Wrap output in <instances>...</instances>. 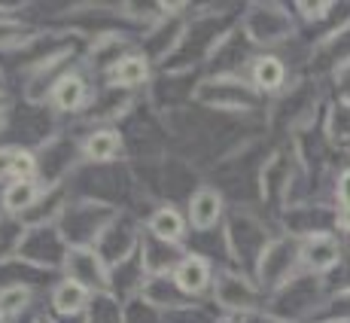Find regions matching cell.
Returning a JSON list of instances; mask_svg holds the SVG:
<instances>
[{"label": "cell", "mask_w": 350, "mask_h": 323, "mask_svg": "<svg viewBox=\"0 0 350 323\" xmlns=\"http://www.w3.org/2000/svg\"><path fill=\"white\" fill-rule=\"evenodd\" d=\"M119 214L113 205H104V201H95V198H83L64 211L58 235H62V241L67 244V250H70V247H95L98 238L104 235V229Z\"/></svg>", "instance_id": "obj_1"}, {"label": "cell", "mask_w": 350, "mask_h": 323, "mask_svg": "<svg viewBox=\"0 0 350 323\" xmlns=\"http://www.w3.org/2000/svg\"><path fill=\"white\" fill-rule=\"evenodd\" d=\"M64 272H67V281L73 284L85 287V290H95V293H107L110 290V268L107 262L100 259V253L95 247H70L64 257Z\"/></svg>", "instance_id": "obj_2"}, {"label": "cell", "mask_w": 350, "mask_h": 323, "mask_svg": "<svg viewBox=\"0 0 350 323\" xmlns=\"http://www.w3.org/2000/svg\"><path fill=\"white\" fill-rule=\"evenodd\" d=\"M137 247V229H134L128 220H113L110 226L104 229V235L98 238V244H95V250L100 253V259L107 262V268H116V266H122V262L131 257V250Z\"/></svg>", "instance_id": "obj_3"}, {"label": "cell", "mask_w": 350, "mask_h": 323, "mask_svg": "<svg viewBox=\"0 0 350 323\" xmlns=\"http://www.w3.org/2000/svg\"><path fill=\"white\" fill-rule=\"evenodd\" d=\"M250 98H253V89L232 83V79H204L195 89V101L211 107H244L241 101H250Z\"/></svg>", "instance_id": "obj_4"}, {"label": "cell", "mask_w": 350, "mask_h": 323, "mask_svg": "<svg viewBox=\"0 0 350 323\" xmlns=\"http://www.w3.org/2000/svg\"><path fill=\"white\" fill-rule=\"evenodd\" d=\"M171 278L177 281V287L186 296H198V293L207 290V284H211V262L204 257H198V253H189V257H183L177 266H174Z\"/></svg>", "instance_id": "obj_5"}, {"label": "cell", "mask_w": 350, "mask_h": 323, "mask_svg": "<svg viewBox=\"0 0 350 323\" xmlns=\"http://www.w3.org/2000/svg\"><path fill=\"white\" fill-rule=\"evenodd\" d=\"M144 299L150 302V305L167 308V311H183V308H189L186 293L180 290L177 281L167 278V274H152V278L144 281Z\"/></svg>", "instance_id": "obj_6"}, {"label": "cell", "mask_w": 350, "mask_h": 323, "mask_svg": "<svg viewBox=\"0 0 350 323\" xmlns=\"http://www.w3.org/2000/svg\"><path fill=\"white\" fill-rule=\"evenodd\" d=\"M52 107L62 113H77L85 107V98H89V86H85L83 73H70L67 70L62 79H58V86L52 89Z\"/></svg>", "instance_id": "obj_7"}, {"label": "cell", "mask_w": 350, "mask_h": 323, "mask_svg": "<svg viewBox=\"0 0 350 323\" xmlns=\"http://www.w3.org/2000/svg\"><path fill=\"white\" fill-rule=\"evenodd\" d=\"M219 214H223V198H219L217 190L201 186L198 192H192V198H189V223H192V229L207 232V229L217 226Z\"/></svg>", "instance_id": "obj_8"}, {"label": "cell", "mask_w": 350, "mask_h": 323, "mask_svg": "<svg viewBox=\"0 0 350 323\" xmlns=\"http://www.w3.org/2000/svg\"><path fill=\"white\" fill-rule=\"evenodd\" d=\"M37 159L22 146H3L0 150V180H33L37 177Z\"/></svg>", "instance_id": "obj_9"}, {"label": "cell", "mask_w": 350, "mask_h": 323, "mask_svg": "<svg viewBox=\"0 0 350 323\" xmlns=\"http://www.w3.org/2000/svg\"><path fill=\"white\" fill-rule=\"evenodd\" d=\"M183 25L177 22V18H171V22H165V25H159V28H152L150 34H146V40H144V46H146V52L144 55L146 58H165V55H171L174 49H177L180 43H183V37H186V31H180Z\"/></svg>", "instance_id": "obj_10"}, {"label": "cell", "mask_w": 350, "mask_h": 323, "mask_svg": "<svg viewBox=\"0 0 350 323\" xmlns=\"http://www.w3.org/2000/svg\"><path fill=\"white\" fill-rule=\"evenodd\" d=\"M150 79V58L144 52H131V55H122V62L110 70V86L113 89H134V86L146 83Z\"/></svg>", "instance_id": "obj_11"}, {"label": "cell", "mask_w": 350, "mask_h": 323, "mask_svg": "<svg viewBox=\"0 0 350 323\" xmlns=\"http://www.w3.org/2000/svg\"><path fill=\"white\" fill-rule=\"evenodd\" d=\"M43 192H46V186H40L37 180H12V183L6 186V192H3V207L10 214L25 217V214H28L31 207L40 201V195Z\"/></svg>", "instance_id": "obj_12"}, {"label": "cell", "mask_w": 350, "mask_h": 323, "mask_svg": "<svg viewBox=\"0 0 350 323\" xmlns=\"http://www.w3.org/2000/svg\"><path fill=\"white\" fill-rule=\"evenodd\" d=\"M122 153V134L113 129H100L92 131L83 144V156L89 162H110Z\"/></svg>", "instance_id": "obj_13"}, {"label": "cell", "mask_w": 350, "mask_h": 323, "mask_svg": "<svg viewBox=\"0 0 350 323\" xmlns=\"http://www.w3.org/2000/svg\"><path fill=\"white\" fill-rule=\"evenodd\" d=\"M150 235L165 244H180L186 235V223L174 207H159L156 214L150 217Z\"/></svg>", "instance_id": "obj_14"}, {"label": "cell", "mask_w": 350, "mask_h": 323, "mask_svg": "<svg viewBox=\"0 0 350 323\" xmlns=\"http://www.w3.org/2000/svg\"><path fill=\"white\" fill-rule=\"evenodd\" d=\"M85 302H89V290L73 284V281H62V284L52 290V308H55L58 314H64V318L79 314L85 308Z\"/></svg>", "instance_id": "obj_15"}, {"label": "cell", "mask_w": 350, "mask_h": 323, "mask_svg": "<svg viewBox=\"0 0 350 323\" xmlns=\"http://www.w3.org/2000/svg\"><path fill=\"white\" fill-rule=\"evenodd\" d=\"M253 83H256V89H262V92L280 89V86H284V64H280L274 55L256 58V64H253Z\"/></svg>", "instance_id": "obj_16"}, {"label": "cell", "mask_w": 350, "mask_h": 323, "mask_svg": "<svg viewBox=\"0 0 350 323\" xmlns=\"http://www.w3.org/2000/svg\"><path fill=\"white\" fill-rule=\"evenodd\" d=\"M217 299L228 308H250V287L241 278H234V274H219Z\"/></svg>", "instance_id": "obj_17"}, {"label": "cell", "mask_w": 350, "mask_h": 323, "mask_svg": "<svg viewBox=\"0 0 350 323\" xmlns=\"http://www.w3.org/2000/svg\"><path fill=\"white\" fill-rule=\"evenodd\" d=\"M31 302V287L25 284H10L0 290V320H12L16 314H22Z\"/></svg>", "instance_id": "obj_18"}, {"label": "cell", "mask_w": 350, "mask_h": 323, "mask_svg": "<svg viewBox=\"0 0 350 323\" xmlns=\"http://www.w3.org/2000/svg\"><path fill=\"white\" fill-rule=\"evenodd\" d=\"M305 259H308V266H314V268H329L338 259V253H335V244L329 238H314V241H308V247H305Z\"/></svg>", "instance_id": "obj_19"}, {"label": "cell", "mask_w": 350, "mask_h": 323, "mask_svg": "<svg viewBox=\"0 0 350 323\" xmlns=\"http://www.w3.org/2000/svg\"><path fill=\"white\" fill-rule=\"evenodd\" d=\"M16 40H28V34H25V28L18 22H10V18H0V49L3 46H12Z\"/></svg>", "instance_id": "obj_20"}, {"label": "cell", "mask_w": 350, "mask_h": 323, "mask_svg": "<svg viewBox=\"0 0 350 323\" xmlns=\"http://www.w3.org/2000/svg\"><path fill=\"white\" fill-rule=\"evenodd\" d=\"M338 198L345 201V205H350V171H345L338 177Z\"/></svg>", "instance_id": "obj_21"}, {"label": "cell", "mask_w": 350, "mask_h": 323, "mask_svg": "<svg viewBox=\"0 0 350 323\" xmlns=\"http://www.w3.org/2000/svg\"><path fill=\"white\" fill-rule=\"evenodd\" d=\"M341 226L350 232V205H345V211H341Z\"/></svg>", "instance_id": "obj_22"}, {"label": "cell", "mask_w": 350, "mask_h": 323, "mask_svg": "<svg viewBox=\"0 0 350 323\" xmlns=\"http://www.w3.org/2000/svg\"><path fill=\"white\" fill-rule=\"evenodd\" d=\"M3 107H6V95H3V92H0V110H3Z\"/></svg>", "instance_id": "obj_23"}, {"label": "cell", "mask_w": 350, "mask_h": 323, "mask_svg": "<svg viewBox=\"0 0 350 323\" xmlns=\"http://www.w3.org/2000/svg\"><path fill=\"white\" fill-rule=\"evenodd\" d=\"M0 131H3V116H0Z\"/></svg>", "instance_id": "obj_24"}, {"label": "cell", "mask_w": 350, "mask_h": 323, "mask_svg": "<svg viewBox=\"0 0 350 323\" xmlns=\"http://www.w3.org/2000/svg\"><path fill=\"white\" fill-rule=\"evenodd\" d=\"M226 323H228V320H226Z\"/></svg>", "instance_id": "obj_25"}]
</instances>
